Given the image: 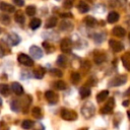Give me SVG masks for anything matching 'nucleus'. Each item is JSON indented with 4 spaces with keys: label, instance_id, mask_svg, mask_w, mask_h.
Wrapping results in <instances>:
<instances>
[{
    "label": "nucleus",
    "instance_id": "1",
    "mask_svg": "<svg viewBox=\"0 0 130 130\" xmlns=\"http://www.w3.org/2000/svg\"><path fill=\"white\" fill-rule=\"evenodd\" d=\"M94 112H95V108H94V106L92 105V103H90V102L85 103V104L81 107V114H82V116H83L85 119L91 118V117L94 115Z\"/></svg>",
    "mask_w": 130,
    "mask_h": 130
},
{
    "label": "nucleus",
    "instance_id": "2",
    "mask_svg": "<svg viewBox=\"0 0 130 130\" xmlns=\"http://www.w3.org/2000/svg\"><path fill=\"white\" fill-rule=\"evenodd\" d=\"M60 115H61V118L65 121H74L77 119L76 112L73 110H69V109H62Z\"/></svg>",
    "mask_w": 130,
    "mask_h": 130
},
{
    "label": "nucleus",
    "instance_id": "3",
    "mask_svg": "<svg viewBox=\"0 0 130 130\" xmlns=\"http://www.w3.org/2000/svg\"><path fill=\"white\" fill-rule=\"evenodd\" d=\"M17 61L21 64V65H24V66H32L34 65V60L26 54H23V53H20L18 54L17 56Z\"/></svg>",
    "mask_w": 130,
    "mask_h": 130
},
{
    "label": "nucleus",
    "instance_id": "4",
    "mask_svg": "<svg viewBox=\"0 0 130 130\" xmlns=\"http://www.w3.org/2000/svg\"><path fill=\"white\" fill-rule=\"evenodd\" d=\"M127 81V76L126 75H118L115 76L113 79H111V81L109 82L110 86H120L123 85L124 83H126Z\"/></svg>",
    "mask_w": 130,
    "mask_h": 130
},
{
    "label": "nucleus",
    "instance_id": "5",
    "mask_svg": "<svg viewBox=\"0 0 130 130\" xmlns=\"http://www.w3.org/2000/svg\"><path fill=\"white\" fill-rule=\"evenodd\" d=\"M60 48H61V51L63 53H70L71 50H72V41L68 38H65L61 41V44H60Z\"/></svg>",
    "mask_w": 130,
    "mask_h": 130
},
{
    "label": "nucleus",
    "instance_id": "6",
    "mask_svg": "<svg viewBox=\"0 0 130 130\" xmlns=\"http://www.w3.org/2000/svg\"><path fill=\"white\" fill-rule=\"evenodd\" d=\"M114 106H115V100L113 98H110L107 102V104L101 109V113L102 114H110L113 109H114Z\"/></svg>",
    "mask_w": 130,
    "mask_h": 130
},
{
    "label": "nucleus",
    "instance_id": "7",
    "mask_svg": "<svg viewBox=\"0 0 130 130\" xmlns=\"http://www.w3.org/2000/svg\"><path fill=\"white\" fill-rule=\"evenodd\" d=\"M29 54L35 59H41L43 57V51H42V49L40 47H38V46H35V45L29 48Z\"/></svg>",
    "mask_w": 130,
    "mask_h": 130
},
{
    "label": "nucleus",
    "instance_id": "8",
    "mask_svg": "<svg viewBox=\"0 0 130 130\" xmlns=\"http://www.w3.org/2000/svg\"><path fill=\"white\" fill-rule=\"evenodd\" d=\"M7 43L10 45V46H16L20 43V38L17 34L15 32H10L8 36H7Z\"/></svg>",
    "mask_w": 130,
    "mask_h": 130
},
{
    "label": "nucleus",
    "instance_id": "9",
    "mask_svg": "<svg viewBox=\"0 0 130 130\" xmlns=\"http://www.w3.org/2000/svg\"><path fill=\"white\" fill-rule=\"evenodd\" d=\"M109 45H110L111 49H112L114 52H116V53L121 52V51L123 50V48H124V46H123V44H122L121 42L116 41V40H113V39L109 41Z\"/></svg>",
    "mask_w": 130,
    "mask_h": 130
},
{
    "label": "nucleus",
    "instance_id": "10",
    "mask_svg": "<svg viewBox=\"0 0 130 130\" xmlns=\"http://www.w3.org/2000/svg\"><path fill=\"white\" fill-rule=\"evenodd\" d=\"M45 98L50 104H56L58 102V95L53 90H47L45 92Z\"/></svg>",
    "mask_w": 130,
    "mask_h": 130
},
{
    "label": "nucleus",
    "instance_id": "11",
    "mask_svg": "<svg viewBox=\"0 0 130 130\" xmlns=\"http://www.w3.org/2000/svg\"><path fill=\"white\" fill-rule=\"evenodd\" d=\"M0 9L4 12H8V13H12V12L15 11L14 6L9 4V3H6V2H1L0 3Z\"/></svg>",
    "mask_w": 130,
    "mask_h": 130
},
{
    "label": "nucleus",
    "instance_id": "12",
    "mask_svg": "<svg viewBox=\"0 0 130 130\" xmlns=\"http://www.w3.org/2000/svg\"><path fill=\"white\" fill-rule=\"evenodd\" d=\"M11 89H12V91H13L15 94H17V95H20V94L23 93V87H22V85H21L20 83H18V82H13V83L11 84Z\"/></svg>",
    "mask_w": 130,
    "mask_h": 130
},
{
    "label": "nucleus",
    "instance_id": "13",
    "mask_svg": "<svg viewBox=\"0 0 130 130\" xmlns=\"http://www.w3.org/2000/svg\"><path fill=\"white\" fill-rule=\"evenodd\" d=\"M120 18V15L118 12L116 11H111L109 14H108V17H107V20L109 23H114V22H117Z\"/></svg>",
    "mask_w": 130,
    "mask_h": 130
},
{
    "label": "nucleus",
    "instance_id": "14",
    "mask_svg": "<svg viewBox=\"0 0 130 130\" xmlns=\"http://www.w3.org/2000/svg\"><path fill=\"white\" fill-rule=\"evenodd\" d=\"M112 34H113L115 37L122 38V37L125 36L126 30H125V28H123L122 26H115V27L112 29Z\"/></svg>",
    "mask_w": 130,
    "mask_h": 130
},
{
    "label": "nucleus",
    "instance_id": "15",
    "mask_svg": "<svg viewBox=\"0 0 130 130\" xmlns=\"http://www.w3.org/2000/svg\"><path fill=\"white\" fill-rule=\"evenodd\" d=\"M121 60H122V63H123V65H124V67H125L128 71H130V52L125 53V54L122 56Z\"/></svg>",
    "mask_w": 130,
    "mask_h": 130
},
{
    "label": "nucleus",
    "instance_id": "16",
    "mask_svg": "<svg viewBox=\"0 0 130 130\" xmlns=\"http://www.w3.org/2000/svg\"><path fill=\"white\" fill-rule=\"evenodd\" d=\"M108 95H109V90H107V89H105V90H102V91H100L98 94H96V102L98 103H103L104 101H106V99L108 98Z\"/></svg>",
    "mask_w": 130,
    "mask_h": 130
},
{
    "label": "nucleus",
    "instance_id": "17",
    "mask_svg": "<svg viewBox=\"0 0 130 130\" xmlns=\"http://www.w3.org/2000/svg\"><path fill=\"white\" fill-rule=\"evenodd\" d=\"M45 75V69L43 67H37L35 70H34V76L38 79H42Z\"/></svg>",
    "mask_w": 130,
    "mask_h": 130
},
{
    "label": "nucleus",
    "instance_id": "18",
    "mask_svg": "<svg viewBox=\"0 0 130 130\" xmlns=\"http://www.w3.org/2000/svg\"><path fill=\"white\" fill-rule=\"evenodd\" d=\"M57 24V17L56 16H51L48 18L47 22H46V28H52L54 26H56Z\"/></svg>",
    "mask_w": 130,
    "mask_h": 130
},
{
    "label": "nucleus",
    "instance_id": "19",
    "mask_svg": "<svg viewBox=\"0 0 130 130\" xmlns=\"http://www.w3.org/2000/svg\"><path fill=\"white\" fill-rule=\"evenodd\" d=\"M79 94L82 99H85L90 95V88L87 86H82L79 88Z\"/></svg>",
    "mask_w": 130,
    "mask_h": 130
},
{
    "label": "nucleus",
    "instance_id": "20",
    "mask_svg": "<svg viewBox=\"0 0 130 130\" xmlns=\"http://www.w3.org/2000/svg\"><path fill=\"white\" fill-rule=\"evenodd\" d=\"M14 20L17 23L22 24L24 22V20H25V17H24V15H23V13L21 11H16L15 12V15H14Z\"/></svg>",
    "mask_w": 130,
    "mask_h": 130
},
{
    "label": "nucleus",
    "instance_id": "21",
    "mask_svg": "<svg viewBox=\"0 0 130 130\" xmlns=\"http://www.w3.org/2000/svg\"><path fill=\"white\" fill-rule=\"evenodd\" d=\"M60 28L62 30H71L73 28V24L72 22L68 21V20H63L61 22V25H60Z\"/></svg>",
    "mask_w": 130,
    "mask_h": 130
},
{
    "label": "nucleus",
    "instance_id": "22",
    "mask_svg": "<svg viewBox=\"0 0 130 130\" xmlns=\"http://www.w3.org/2000/svg\"><path fill=\"white\" fill-rule=\"evenodd\" d=\"M77 9H78V11H79L80 13H85V12H87V11H88L89 7H88V5H87L85 2L80 1V2H79V4L77 5Z\"/></svg>",
    "mask_w": 130,
    "mask_h": 130
},
{
    "label": "nucleus",
    "instance_id": "23",
    "mask_svg": "<svg viewBox=\"0 0 130 130\" xmlns=\"http://www.w3.org/2000/svg\"><path fill=\"white\" fill-rule=\"evenodd\" d=\"M84 22H85V24H86L87 26L93 27V26H95V24H96V19H95L94 17H92V16H87V17L84 18Z\"/></svg>",
    "mask_w": 130,
    "mask_h": 130
},
{
    "label": "nucleus",
    "instance_id": "24",
    "mask_svg": "<svg viewBox=\"0 0 130 130\" xmlns=\"http://www.w3.org/2000/svg\"><path fill=\"white\" fill-rule=\"evenodd\" d=\"M105 60H106V55H105L104 53L98 52V54L94 55V62H95L96 64H102Z\"/></svg>",
    "mask_w": 130,
    "mask_h": 130
},
{
    "label": "nucleus",
    "instance_id": "25",
    "mask_svg": "<svg viewBox=\"0 0 130 130\" xmlns=\"http://www.w3.org/2000/svg\"><path fill=\"white\" fill-rule=\"evenodd\" d=\"M54 88L55 89H58V90H64L66 88V83L63 81V80H57L54 82L53 84Z\"/></svg>",
    "mask_w": 130,
    "mask_h": 130
},
{
    "label": "nucleus",
    "instance_id": "26",
    "mask_svg": "<svg viewBox=\"0 0 130 130\" xmlns=\"http://www.w3.org/2000/svg\"><path fill=\"white\" fill-rule=\"evenodd\" d=\"M41 23H42V21H41L40 18H32L29 22V27L31 29H37L38 27H40Z\"/></svg>",
    "mask_w": 130,
    "mask_h": 130
},
{
    "label": "nucleus",
    "instance_id": "27",
    "mask_svg": "<svg viewBox=\"0 0 130 130\" xmlns=\"http://www.w3.org/2000/svg\"><path fill=\"white\" fill-rule=\"evenodd\" d=\"M31 114H32V116H34L35 118H37V119H41V118L43 117L42 110H41V108H39V107H35V108H32V110H31Z\"/></svg>",
    "mask_w": 130,
    "mask_h": 130
},
{
    "label": "nucleus",
    "instance_id": "28",
    "mask_svg": "<svg viewBox=\"0 0 130 130\" xmlns=\"http://www.w3.org/2000/svg\"><path fill=\"white\" fill-rule=\"evenodd\" d=\"M70 80H71V82L74 83V84L78 83L79 80H80V74H79L78 72H75V71L72 72L71 75H70Z\"/></svg>",
    "mask_w": 130,
    "mask_h": 130
},
{
    "label": "nucleus",
    "instance_id": "29",
    "mask_svg": "<svg viewBox=\"0 0 130 130\" xmlns=\"http://www.w3.org/2000/svg\"><path fill=\"white\" fill-rule=\"evenodd\" d=\"M9 92H10V88H9V86H8L7 84H5V83L0 84V93H1V94H3V95H8Z\"/></svg>",
    "mask_w": 130,
    "mask_h": 130
},
{
    "label": "nucleus",
    "instance_id": "30",
    "mask_svg": "<svg viewBox=\"0 0 130 130\" xmlns=\"http://www.w3.org/2000/svg\"><path fill=\"white\" fill-rule=\"evenodd\" d=\"M32 126H34V122L31 120H23L22 123H21V127L25 130H28V129L32 128Z\"/></svg>",
    "mask_w": 130,
    "mask_h": 130
},
{
    "label": "nucleus",
    "instance_id": "31",
    "mask_svg": "<svg viewBox=\"0 0 130 130\" xmlns=\"http://www.w3.org/2000/svg\"><path fill=\"white\" fill-rule=\"evenodd\" d=\"M25 12H26V14L28 16H34L36 14V12H37V9H36V7L34 5H29V6H27L25 8Z\"/></svg>",
    "mask_w": 130,
    "mask_h": 130
},
{
    "label": "nucleus",
    "instance_id": "32",
    "mask_svg": "<svg viewBox=\"0 0 130 130\" xmlns=\"http://www.w3.org/2000/svg\"><path fill=\"white\" fill-rule=\"evenodd\" d=\"M10 108H11L12 111H14V112H18L19 109H20V104H19V102L16 101V100L12 101V102L10 103Z\"/></svg>",
    "mask_w": 130,
    "mask_h": 130
},
{
    "label": "nucleus",
    "instance_id": "33",
    "mask_svg": "<svg viewBox=\"0 0 130 130\" xmlns=\"http://www.w3.org/2000/svg\"><path fill=\"white\" fill-rule=\"evenodd\" d=\"M57 64L59 66H62V67H65L66 66V57L63 56V55H60L57 59Z\"/></svg>",
    "mask_w": 130,
    "mask_h": 130
},
{
    "label": "nucleus",
    "instance_id": "34",
    "mask_svg": "<svg viewBox=\"0 0 130 130\" xmlns=\"http://www.w3.org/2000/svg\"><path fill=\"white\" fill-rule=\"evenodd\" d=\"M43 46H44V48H46V50H47L48 53H51V52L54 51V47H52V46H51L49 43H47V42H44V43H43Z\"/></svg>",
    "mask_w": 130,
    "mask_h": 130
},
{
    "label": "nucleus",
    "instance_id": "35",
    "mask_svg": "<svg viewBox=\"0 0 130 130\" xmlns=\"http://www.w3.org/2000/svg\"><path fill=\"white\" fill-rule=\"evenodd\" d=\"M51 73H52L54 76H57V77H61V76L63 75L62 71H61V70H59V69H56V68L52 69V70H51Z\"/></svg>",
    "mask_w": 130,
    "mask_h": 130
},
{
    "label": "nucleus",
    "instance_id": "36",
    "mask_svg": "<svg viewBox=\"0 0 130 130\" xmlns=\"http://www.w3.org/2000/svg\"><path fill=\"white\" fill-rule=\"evenodd\" d=\"M72 4H73V0H65L64 1V7L69 9L72 7Z\"/></svg>",
    "mask_w": 130,
    "mask_h": 130
},
{
    "label": "nucleus",
    "instance_id": "37",
    "mask_svg": "<svg viewBox=\"0 0 130 130\" xmlns=\"http://www.w3.org/2000/svg\"><path fill=\"white\" fill-rule=\"evenodd\" d=\"M9 20H10V18H9L7 15H5V14L2 15V17H1V21H2L4 24H8V23H9Z\"/></svg>",
    "mask_w": 130,
    "mask_h": 130
},
{
    "label": "nucleus",
    "instance_id": "38",
    "mask_svg": "<svg viewBox=\"0 0 130 130\" xmlns=\"http://www.w3.org/2000/svg\"><path fill=\"white\" fill-rule=\"evenodd\" d=\"M14 2V4H16L17 6H23L24 4V1L23 0H12Z\"/></svg>",
    "mask_w": 130,
    "mask_h": 130
},
{
    "label": "nucleus",
    "instance_id": "39",
    "mask_svg": "<svg viewBox=\"0 0 130 130\" xmlns=\"http://www.w3.org/2000/svg\"><path fill=\"white\" fill-rule=\"evenodd\" d=\"M61 16H62V17H71L72 15H71L70 13H62Z\"/></svg>",
    "mask_w": 130,
    "mask_h": 130
},
{
    "label": "nucleus",
    "instance_id": "40",
    "mask_svg": "<svg viewBox=\"0 0 130 130\" xmlns=\"http://www.w3.org/2000/svg\"><path fill=\"white\" fill-rule=\"evenodd\" d=\"M4 54H5L4 49H2V48L0 47V58H1V57H3V56H4Z\"/></svg>",
    "mask_w": 130,
    "mask_h": 130
},
{
    "label": "nucleus",
    "instance_id": "41",
    "mask_svg": "<svg viewBox=\"0 0 130 130\" xmlns=\"http://www.w3.org/2000/svg\"><path fill=\"white\" fill-rule=\"evenodd\" d=\"M129 104H130L129 101H124V102H123V106H125V107H127Z\"/></svg>",
    "mask_w": 130,
    "mask_h": 130
},
{
    "label": "nucleus",
    "instance_id": "42",
    "mask_svg": "<svg viewBox=\"0 0 130 130\" xmlns=\"http://www.w3.org/2000/svg\"><path fill=\"white\" fill-rule=\"evenodd\" d=\"M2 106V100H1V98H0V107Z\"/></svg>",
    "mask_w": 130,
    "mask_h": 130
},
{
    "label": "nucleus",
    "instance_id": "43",
    "mask_svg": "<svg viewBox=\"0 0 130 130\" xmlns=\"http://www.w3.org/2000/svg\"><path fill=\"white\" fill-rule=\"evenodd\" d=\"M127 114H128V118H129V119H130V112H128V113H127Z\"/></svg>",
    "mask_w": 130,
    "mask_h": 130
},
{
    "label": "nucleus",
    "instance_id": "44",
    "mask_svg": "<svg viewBox=\"0 0 130 130\" xmlns=\"http://www.w3.org/2000/svg\"><path fill=\"white\" fill-rule=\"evenodd\" d=\"M128 39H129V42H130V34H129V36H128Z\"/></svg>",
    "mask_w": 130,
    "mask_h": 130
},
{
    "label": "nucleus",
    "instance_id": "45",
    "mask_svg": "<svg viewBox=\"0 0 130 130\" xmlns=\"http://www.w3.org/2000/svg\"><path fill=\"white\" fill-rule=\"evenodd\" d=\"M0 34H1V28H0Z\"/></svg>",
    "mask_w": 130,
    "mask_h": 130
}]
</instances>
